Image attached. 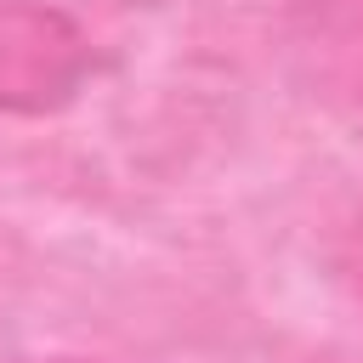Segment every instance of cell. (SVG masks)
Instances as JSON below:
<instances>
[{
    "mask_svg": "<svg viewBox=\"0 0 363 363\" xmlns=\"http://www.w3.org/2000/svg\"><path fill=\"white\" fill-rule=\"evenodd\" d=\"M96 51L85 28L45 0H0V108L51 113L91 79Z\"/></svg>",
    "mask_w": 363,
    "mask_h": 363,
    "instance_id": "6da1fadb",
    "label": "cell"
},
{
    "mask_svg": "<svg viewBox=\"0 0 363 363\" xmlns=\"http://www.w3.org/2000/svg\"><path fill=\"white\" fill-rule=\"evenodd\" d=\"M340 79H346V91L363 102V11H357L352 34H346V45H340Z\"/></svg>",
    "mask_w": 363,
    "mask_h": 363,
    "instance_id": "7a4b0ae2",
    "label": "cell"
},
{
    "mask_svg": "<svg viewBox=\"0 0 363 363\" xmlns=\"http://www.w3.org/2000/svg\"><path fill=\"white\" fill-rule=\"evenodd\" d=\"M340 272H346V284L363 295V210L352 216V227H346V238H340Z\"/></svg>",
    "mask_w": 363,
    "mask_h": 363,
    "instance_id": "3957f363",
    "label": "cell"
},
{
    "mask_svg": "<svg viewBox=\"0 0 363 363\" xmlns=\"http://www.w3.org/2000/svg\"><path fill=\"white\" fill-rule=\"evenodd\" d=\"M57 363H85V357H57Z\"/></svg>",
    "mask_w": 363,
    "mask_h": 363,
    "instance_id": "277c9868",
    "label": "cell"
}]
</instances>
